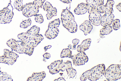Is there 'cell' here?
<instances>
[{
    "instance_id": "28",
    "label": "cell",
    "mask_w": 121,
    "mask_h": 81,
    "mask_svg": "<svg viewBox=\"0 0 121 81\" xmlns=\"http://www.w3.org/2000/svg\"><path fill=\"white\" fill-rule=\"evenodd\" d=\"M4 63L8 64V65H13L17 60V59L6 57L4 55Z\"/></svg>"
},
{
    "instance_id": "33",
    "label": "cell",
    "mask_w": 121,
    "mask_h": 81,
    "mask_svg": "<svg viewBox=\"0 0 121 81\" xmlns=\"http://www.w3.org/2000/svg\"><path fill=\"white\" fill-rule=\"evenodd\" d=\"M98 12L100 13L103 14L105 13V7L104 4L99 5L96 7Z\"/></svg>"
},
{
    "instance_id": "26",
    "label": "cell",
    "mask_w": 121,
    "mask_h": 81,
    "mask_svg": "<svg viewBox=\"0 0 121 81\" xmlns=\"http://www.w3.org/2000/svg\"><path fill=\"white\" fill-rule=\"evenodd\" d=\"M14 6L15 8L18 11H22V6L23 0H14Z\"/></svg>"
},
{
    "instance_id": "24",
    "label": "cell",
    "mask_w": 121,
    "mask_h": 81,
    "mask_svg": "<svg viewBox=\"0 0 121 81\" xmlns=\"http://www.w3.org/2000/svg\"><path fill=\"white\" fill-rule=\"evenodd\" d=\"M71 62L69 61H67L65 62H63L61 63L59 65V68L60 71H63L66 69L72 67Z\"/></svg>"
},
{
    "instance_id": "30",
    "label": "cell",
    "mask_w": 121,
    "mask_h": 81,
    "mask_svg": "<svg viewBox=\"0 0 121 81\" xmlns=\"http://www.w3.org/2000/svg\"><path fill=\"white\" fill-rule=\"evenodd\" d=\"M113 22L112 27L113 29L115 30L119 29L120 28L119 20L116 19L113 20Z\"/></svg>"
},
{
    "instance_id": "21",
    "label": "cell",
    "mask_w": 121,
    "mask_h": 81,
    "mask_svg": "<svg viewBox=\"0 0 121 81\" xmlns=\"http://www.w3.org/2000/svg\"><path fill=\"white\" fill-rule=\"evenodd\" d=\"M11 76L7 73L0 70V81H13Z\"/></svg>"
},
{
    "instance_id": "2",
    "label": "cell",
    "mask_w": 121,
    "mask_h": 81,
    "mask_svg": "<svg viewBox=\"0 0 121 81\" xmlns=\"http://www.w3.org/2000/svg\"><path fill=\"white\" fill-rule=\"evenodd\" d=\"M105 69L104 64L98 65L83 73L80 77V80L85 81L88 78L91 81H96L104 75Z\"/></svg>"
},
{
    "instance_id": "15",
    "label": "cell",
    "mask_w": 121,
    "mask_h": 81,
    "mask_svg": "<svg viewBox=\"0 0 121 81\" xmlns=\"http://www.w3.org/2000/svg\"><path fill=\"white\" fill-rule=\"evenodd\" d=\"M46 74L44 71L38 72H34L31 76L28 77L27 81H41L46 76Z\"/></svg>"
},
{
    "instance_id": "25",
    "label": "cell",
    "mask_w": 121,
    "mask_h": 81,
    "mask_svg": "<svg viewBox=\"0 0 121 81\" xmlns=\"http://www.w3.org/2000/svg\"><path fill=\"white\" fill-rule=\"evenodd\" d=\"M67 74L69 78H73L77 74L76 70L72 67L66 69Z\"/></svg>"
},
{
    "instance_id": "7",
    "label": "cell",
    "mask_w": 121,
    "mask_h": 81,
    "mask_svg": "<svg viewBox=\"0 0 121 81\" xmlns=\"http://www.w3.org/2000/svg\"><path fill=\"white\" fill-rule=\"evenodd\" d=\"M39 8L35 5L33 1L23 5L21 11L24 16L29 17L35 16L39 11Z\"/></svg>"
},
{
    "instance_id": "9",
    "label": "cell",
    "mask_w": 121,
    "mask_h": 81,
    "mask_svg": "<svg viewBox=\"0 0 121 81\" xmlns=\"http://www.w3.org/2000/svg\"><path fill=\"white\" fill-rule=\"evenodd\" d=\"M101 15L96 6L92 7L89 13V20L93 25L98 26L100 24Z\"/></svg>"
},
{
    "instance_id": "41",
    "label": "cell",
    "mask_w": 121,
    "mask_h": 81,
    "mask_svg": "<svg viewBox=\"0 0 121 81\" xmlns=\"http://www.w3.org/2000/svg\"><path fill=\"white\" fill-rule=\"evenodd\" d=\"M43 61H44V62H45V61H46L45 59H43Z\"/></svg>"
},
{
    "instance_id": "39",
    "label": "cell",
    "mask_w": 121,
    "mask_h": 81,
    "mask_svg": "<svg viewBox=\"0 0 121 81\" xmlns=\"http://www.w3.org/2000/svg\"><path fill=\"white\" fill-rule=\"evenodd\" d=\"M52 47V46L50 45H48L47 46H46L44 47V49L45 51H47L48 49Z\"/></svg>"
},
{
    "instance_id": "20",
    "label": "cell",
    "mask_w": 121,
    "mask_h": 81,
    "mask_svg": "<svg viewBox=\"0 0 121 81\" xmlns=\"http://www.w3.org/2000/svg\"><path fill=\"white\" fill-rule=\"evenodd\" d=\"M114 4V2L113 0H107L106 3L105 5V13L110 14H112L113 11V7Z\"/></svg>"
},
{
    "instance_id": "10",
    "label": "cell",
    "mask_w": 121,
    "mask_h": 81,
    "mask_svg": "<svg viewBox=\"0 0 121 81\" xmlns=\"http://www.w3.org/2000/svg\"><path fill=\"white\" fill-rule=\"evenodd\" d=\"M71 58L73 64L76 66L84 65L88 60V57L84 52H79L73 55Z\"/></svg>"
},
{
    "instance_id": "27",
    "label": "cell",
    "mask_w": 121,
    "mask_h": 81,
    "mask_svg": "<svg viewBox=\"0 0 121 81\" xmlns=\"http://www.w3.org/2000/svg\"><path fill=\"white\" fill-rule=\"evenodd\" d=\"M31 22V19H28L20 23V27L24 29L26 28L30 25Z\"/></svg>"
},
{
    "instance_id": "3",
    "label": "cell",
    "mask_w": 121,
    "mask_h": 81,
    "mask_svg": "<svg viewBox=\"0 0 121 81\" xmlns=\"http://www.w3.org/2000/svg\"><path fill=\"white\" fill-rule=\"evenodd\" d=\"M17 37L19 39L33 48L36 47L44 39L43 36L39 33L33 34L27 32L19 34Z\"/></svg>"
},
{
    "instance_id": "31",
    "label": "cell",
    "mask_w": 121,
    "mask_h": 81,
    "mask_svg": "<svg viewBox=\"0 0 121 81\" xmlns=\"http://www.w3.org/2000/svg\"><path fill=\"white\" fill-rule=\"evenodd\" d=\"M46 0H35L33 1L35 5L39 8H42L43 4Z\"/></svg>"
},
{
    "instance_id": "14",
    "label": "cell",
    "mask_w": 121,
    "mask_h": 81,
    "mask_svg": "<svg viewBox=\"0 0 121 81\" xmlns=\"http://www.w3.org/2000/svg\"><path fill=\"white\" fill-rule=\"evenodd\" d=\"M114 16L112 14H108L105 13L101 16L100 24L103 26L107 25H111L114 20Z\"/></svg>"
},
{
    "instance_id": "22",
    "label": "cell",
    "mask_w": 121,
    "mask_h": 81,
    "mask_svg": "<svg viewBox=\"0 0 121 81\" xmlns=\"http://www.w3.org/2000/svg\"><path fill=\"white\" fill-rule=\"evenodd\" d=\"M72 51L69 48L63 49L61 53L60 57L61 58L68 57L71 58L73 56L72 55Z\"/></svg>"
},
{
    "instance_id": "1",
    "label": "cell",
    "mask_w": 121,
    "mask_h": 81,
    "mask_svg": "<svg viewBox=\"0 0 121 81\" xmlns=\"http://www.w3.org/2000/svg\"><path fill=\"white\" fill-rule=\"evenodd\" d=\"M61 19L63 26L69 32L72 33L76 32L77 25L73 14L67 8L62 10Z\"/></svg>"
},
{
    "instance_id": "8",
    "label": "cell",
    "mask_w": 121,
    "mask_h": 81,
    "mask_svg": "<svg viewBox=\"0 0 121 81\" xmlns=\"http://www.w3.org/2000/svg\"><path fill=\"white\" fill-rule=\"evenodd\" d=\"M34 48L31 47L22 41H17V44L13 50L19 53H25L29 56L33 54Z\"/></svg>"
},
{
    "instance_id": "18",
    "label": "cell",
    "mask_w": 121,
    "mask_h": 81,
    "mask_svg": "<svg viewBox=\"0 0 121 81\" xmlns=\"http://www.w3.org/2000/svg\"><path fill=\"white\" fill-rule=\"evenodd\" d=\"M86 1L88 5L87 10L89 14L92 7H97L99 5L104 4V0H86Z\"/></svg>"
},
{
    "instance_id": "5",
    "label": "cell",
    "mask_w": 121,
    "mask_h": 81,
    "mask_svg": "<svg viewBox=\"0 0 121 81\" xmlns=\"http://www.w3.org/2000/svg\"><path fill=\"white\" fill-rule=\"evenodd\" d=\"M60 23V20L59 18L56 19L49 23L48 29L44 34L47 38L52 39L57 37L59 32L57 27L59 26Z\"/></svg>"
},
{
    "instance_id": "4",
    "label": "cell",
    "mask_w": 121,
    "mask_h": 81,
    "mask_svg": "<svg viewBox=\"0 0 121 81\" xmlns=\"http://www.w3.org/2000/svg\"><path fill=\"white\" fill-rule=\"evenodd\" d=\"M104 74L108 81H115L121 79V65H111L105 70Z\"/></svg>"
},
{
    "instance_id": "37",
    "label": "cell",
    "mask_w": 121,
    "mask_h": 81,
    "mask_svg": "<svg viewBox=\"0 0 121 81\" xmlns=\"http://www.w3.org/2000/svg\"><path fill=\"white\" fill-rule=\"evenodd\" d=\"M60 1L65 3L68 4L72 2V0H60Z\"/></svg>"
},
{
    "instance_id": "23",
    "label": "cell",
    "mask_w": 121,
    "mask_h": 81,
    "mask_svg": "<svg viewBox=\"0 0 121 81\" xmlns=\"http://www.w3.org/2000/svg\"><path fill=\"white\" fill-rule=\"evenodd\" d=\"M4 55L6 57L12 58L15 59H17L19 57L17 54L8 49H4Z\"/></svg>"
},
{
    "instance_id": "11",
    "label": "cell",
    "mask_w": 121,
    "mask_h": 81,
    "mask_svg": "<svg viewBox=\"0 0 121 81\" xmlns=\"http://www.w3.org/2000/svg\"><path fill=\"white\" fill-rule=\"evenodd\" d=\"M43 8V10L47 12L46 15L48 20L51 19L54 16L57 15L56 9L53 7L52 4L48 1H47L44 5Z\"/></svg>"
},
{
    "instance_id": "29",
    "label": "cell",
    "mask_w": 121,
    "mask_h": 81,
    "mask_svg": "<svg viewBox=\"0 0 121 81\" xmlns=\"http://www.w3.org/2000/svg\"><path fill=\"white\" fill-rule=\"evenodd\" d=\"M17 41L13 38H11L7 41L6 44L12 50L17 44Z\"/></svg>"
},
{
    "instance_id": "17",
    "label": "cell",
    "mask_w": 121,
    "mask_h": 81,
    "mask_svg": "<svg viewBox=\"0 0 121 81\" xmlns=\"http://www.w3.org/2000/svg\"><path fill=\"white\" fill-rule=\"evenodd\" d=\"M88 5L86 3H82L78 4L74 10L75 13L77 15L83 14L87 11Z\"/></svg>"
},
{
    "instance_id": "12",
    "label": "cell",
    "mask_w": 121,
    "mask_h": 81,
    "mask_svg": "<svg viewBox=\"0 0 121 81\" xmlns=\"http://www.w3.org/2000/svg\"><path fill=\"white\" fill-rule=\"evenodd\" d=\"M63 62V60L55 61L48 66L47 67L49 70L50 73L53 75L58 73L60 71L59 65Z\"/></svg>"
},
{
    "instance_id": "32",
    "label": "cell",
    "mask_w": 121,
    "mask_h": 81,
    "mask_svg": "<svg viewBox=\"0 0 121 81\" xmlns=\"http://www.w3.org/2000/svg\"><path fill=\"white\" fill-rule=\"evenodd\" d=\"M35 19L36 22L39 23H42L43 21V17L41 14H37L35 16Z\"/></svg>"
},
{
    "instance_id": "19",
    "label": "cell",
    "mask_w": 121,
    "mask_h": 81,
    "mask_svg": "<svg viewBox=\"0 0 121 81\" xmlns=\"http://www.w3.org/2000/svg\"><path fill=\"white\" fill-rule=\"evenodd\" d=\"M112 31V26L108 25L103 26L99 31V36L101 38L105 37V35L109 34Z\"/></svg>"
},
{
    "instance_id": "6",
    "label": "cell",
    "mask_w": 121,
    "mask_h": 81,
    "mask_svg": "<svg viewBox=\"0 0 121 81\" xmlns=\"http://www.w3.org/2000/svg\"><path fill=\"white\" fill-rule=\"evenodd\" d=\"M11 1L7 6L0 10V24H5L10 23L12 21L14 13L13 11Z\"/></svg>"
},
{
    "instance_id": "13",
    "label": "cell",
    "mask_w": 121,
    "mask_h": 81,
    "mask_svg": "<svg viewBox=\"0 0 121 81\" xmlns=\"http://www.w3.org/2000/svg\"><path fill=\"white\" fill-rule=\"evenodd\" d=\"M93 28L92 25L90 22L88 20L85 21L79 27L80 29L83 32L84 34L85 35L89 34Z\"/></svg>"
},
{
    "instance_id": "36",
    "label": "cell",
    "mask_w": 121,
    "mask_h": 81,
    "mask_svg": "<svg viewBox=\"0 0 121 81\" xmlns=\"http://www.w3.org/2000/svg\"><path fill=\"white\" fill-rule=\"evenodd\" d=\"M116 8L120 12H121V3H119L116 5Z\"/></svg>"
},
{
    "instance_id": "40",
    "label": "cell",
    "mask_w": 121,
    "mask_h": 81,
    "mask_svg": "<svg viewBox=\"0 0 121 81\" xmlns=\"http://www.w3.org/2000/svg\"><path fill=\"white\" fill-rule=\"evenodd\" d=\"M68 47L70 49H71L72 48L71 45L70 44H69L68 46Z\"/></svg>"
},
{
    "instance_id": "34",
    "label": "cell",
    "mask_w": 121,
    "mask_h": 81,
    "mask_svg": "<svg viewBox=\"0 0 121 81\" xmlns=\"http://www.w3.org/2000/svg\"><path fill=\"white\" fill-rule=\"evenodd\" d=\"M79 41V40L77 39H73L72 41V42L73 44V45L72 48V50L76 49V46L78 44Z\"/></svg>"
},
{
    "instance_id": "16",
    "label": "cell",
    "mask_w": 121,
    "mask_h": 81,
    "mask_svg": "<svg viewBox=\"0 0 121 81\" xmlns=\"http://www.w3.org/2000/svg\"><path fill=\"white\" fill-rule=\"evenodd\" d=\"M91 39L88 38L83 40L80 45H78L77 47V51L79 52H84L88 49L90 46Z\"/></svg>"
},
{
    "instance_id": "35",
    "label": "cell",
    "mask_w": 121,
    "mask_h": 81,
    "mask_svg": "<svg viewBox=\"0 0 121 81\" xmlns=\"http://www.w3.org/2000/svg\"><path fill=\"white\" fill-rule=\"evenodd\" d=\"M43 56L44 58L48 59L50 58L51 55L48 52H46L43 55Z\"/></svg>"
},
{
    "instance_id": "38",
    "label": "cell",
    "mask_w": 121,
    "mask_h": 81,
    "mask_svg": "<svg viewBox=\"0 0 121 81\" xmlns=\"http://www.w3.org/2000/svg\"><path fill=\"white\" fill-rule=\"evenodd\" d=\"M53 81H65V80L64 78L62 77H60L57 79H55Z\"/></svg>"
}]
</instances>
